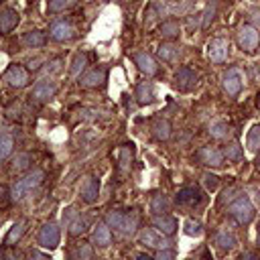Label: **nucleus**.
<instances>
[{"label":"nucleus","instance_id":"nucleus-29","mask_svg":"<svg viewBox=\"0 0 260 260\" xmlns=\"http://www.w3.org/2000/svg\"><path fill=\"white\" fill-rule=\"evenodd\" d=\"M223 154L228 156V160H232V162H240V160L244 158V148H242V144H240L238 140H232V142L225 146Z\"/></svg>","mask_w":260,"mask_h":260},{"label":"nucleus","instance_id":"nucleus-17","mask_svg":"<svg viewBox=\"0 0 260 260\" xmlns=\"http://www.w3.org/2000/svg\"><path fill=\"white\" fill-rule=\"evenodd\" d=\"M20 22V16L14 8H4L0 10V35H8L10 30L16 28V24Z\"/></svg>","mask_w":260,"mask_h":260},{"label":"nucleus","instance_id":"nucleus-3","mask_svg":"<svg viewBox=\"0 0 260 260\" xmlns=\"http://www.w3.org/2000/svg\"><path fill=\"white\" fill-rule=\"evenodd\" d=\"M238 45H240V49H244L248 53L256 51L258 45H260V32H258V28L254 24L240 26V30H238Z\"/></svg>","mask_w":260,"mask_h":260},{"label":"nucleus","instance_id":"nucleus-33","mask_svg":"<svg viewBox=\"0 0 260 260\" xmlns=\"http://www.w3.org/2000/svg\"><path fill=\"white\" fill-rule=\"evenodd\" d=\"M158 57L162 61H175L179 57V47H175L173 43H162L158 47Z\"/></svg>","mask_w":260,"mask_h":260},{"label":"nucleus","instance_id":"nucleus-28","mask_svg":"<svg viewBox=\"0 0 260 260\" xmlns=\"http://www.w3.org/2000/svg\"><path fill=\"white\" fill-rule=\"evenodd\" d=\"M230 132H232V128H230L228 122H213V124L209 126V136L215 138V140H223V138H228Z\"/></svg>","mask_w":260,"mask_h":260},{"label":"nucleus","instance_id":"nucleus-50","mask_svg":"<svg viewBox=\"0 0 260 260\" xmlns=\"http://www.w3.org/2000/svg\"><path fill=\"white\" fill-rule=\"evenodd\" d=\"M256 242H258V246H260V223H258V228H256Z\"/></svg>","mask_w":260,"mask_h":260},{"label":"nucleus","instance_id":"nucleus-5","mask_svg":"<svg viewBox=\"0 0 260 260\" xmlns=\"http://www.w3.org/2000/svg\"><path fill=\"white\" fill-rule=\"evenodd\" d=\"M173 81H175V87H177L179 91H191V89L197 85L199 77H197V73H195L191 67H187V65H181V67L175 71V77H173Z\"/></svg>","mask_w":260,"mask_h":260},{"label":"nucleus","instance_id":"nucleus-49","mask_svg":"<svg viewBox=\"0 0 260 260\" xmlns=\"http://www.w3.org/2000/svg\"><path fill=\"white\" fill-rule=\"evenodd\" d=\"M136 260H154V258H150L148 254H138V256H136Z\"/></svg>","mask_w":260,"mask_h":260},{"label":"nucleus","instance_id":"nucleus-39","mask_svg":"<svg viewBox=\"0 0 260 260\" xmlns=\"http://www.w3.org/2000/svg\"><path fill=\"white\" fill-rule=\"evenodd\" d=\"M12 146H14L12 136H2L0 138V158H6L12 152Z\"/></svg>","mask_w":260,"mask_h":260},{"label":"nucleus","instance_id":"nucleus-35","mask_svg":"<svg viewBox=\"0 0 260 260\" xmlns=\"http://www.w3.org/2000/svg\"><path fill=\"white\" fill-rule=\"evenodd\" d=\"M75 4H77V0H47V10L49 12H63Z\"/></svg>","mask_w":260,"mask_h":260},{"label":"nucleus","instance_id":"nucleus-4","mask_svg":"<svg viewBox=\"0 0 260 260\" xmlns=\"http://www.w3.org/2000/svg\"><path fill=\"white\" fill-rule=\"evenodd\" d=\"M39 246L41 248H57L59 246V240H61V232H59V225L55 221H47L43 223V228L39 230Z\"/></svg>","mask_w":260,"mask_h":260},{"label":"nucleus","instance_id":"nucleus-51","mask_svg":"<svg viewBox=\"0 0 260 260\" xmlns=\"http://www.w3.org/2000/svg\"><path fill=\"white\" fill-rule=\"evenodd\" d=\"M256 104H258V108H260V91H258V95H256Z\"/></svg>","mask_w":260,"mask_h":260},{"label":"nucleus","instance_id":"nucleus-25","mask_svg":"<svg viewBox=\"0 0 260 260\" xmlns=\"http://www.w3.org/2000/svg\"><path fill=\"white\" fill-rule=\"evenodd\" d=\"M150 211L152 215H162L169 211V199L162 195V193H154L152 199H150Z\"/></svg>","mask_w":260,"mask_h":260},{"label":"nucleus","instance_id":"nucleus-43","mask_svg":"<svg viewBox=\"0 0 260 260\" xmlns=\"http://www.w3.org/2000/svg\"><path fill=\"white\" fill-rule=\"evenodd\" d=\"M130 158H132V150L130 148H122L120 150V169H126Z\"/></svg>","mask_w":260,"mask_h":260},{"label":"nucleus","instance_id":"nucleus-7","mask_svg":"<svg viewBox=\"0 0 260 260\" xmlns=\"http://www.w3.org/2000/svg\"><path fill=\"white\" fill-rule=\"evenodd\" d=\"M49 37L53 41H57V43H65V41H71L75 37V28L67 20H55L49 26Z\"/></svg>","mask_w":260,"mask_h":260},{"label":"nucleus","instance_id":"nucleus-20","mask_svg":"<svg viewBox=\"0 0 260 260\" xmlns=\"http://www.w3.org/2000/svg\"><path fill=\"white\" fill-rule=\"evenodd\" d=\"M112 242V232H110V225L106 221L98 223L93 228V244L100 246V248H106L108 244Z\"/></svg>","mask_w":260,"mask_h":260},{"label":"nucleus","instance_id":"nucleus-10","mask_svg":"<svg viewBox=\"0 0 260 260\" xmlns=\"http://www.w3.org/2000/svg\"><path fill=\"white\" fill-rule=\"evenodd\" d=\"M228 49H230V43L225 39H213L209 41L207 45V59L211 63H223L228 59Z\"/></svg>","mask_w":260,"mask_h":260},{"label":"nucleus","instance_id":"nucleus-23","mask_svg":"<svg viewBox=\"0 0 260 260\" xmlns=\"http://www.w3.org/2000/svg\"><path fill=\"white\" fill-rule=\"evenodd\" d=\"M158 30H160V37H162V39L173 41V39L179 37L181 26H179V20H175V18H167V20L160 22V28H158Z\"/></svg>","mask_w":260,"mask_h":260},{"label":"nucleus","instance_id":"nucleus-44","mask_svg":"<svg viewBox=\"0 0 260 260\" xmlns=\"http://www.w3.org/2000/svg\"><path fill=\"white\" fill-rule=\"evenodd\" d=\"M154 260H175V252L171 248H165V250H158L156 252V258Z\"/></svg>","mask_w":260,"mask_h":260},{"label":"nucleus","instance_id":"nucleus-19","mask_svg":"<svg viewBox=\"0 0 260 260\" xmlns=\"http://www.w3.org/2000/svg\"><path fill=\"white\" fill-rule=\"evenodd\" d=\"M134 95H136V102L140 106H148V104L154 102V85L150 81H140L136 85V93Z\"/></svg>","mask_w":260,"mask_h":260},{"label":"nucleus","instance_id":"nucleus-16","mask_svg":"<svg viewBox=\"0 0 260 260\" xmlns=\"http://www.w3.org/2000/svg\"><path fill=\"white\" fill-rule=\"evenodd\" d=\"M98 197H100V179L89 175V177H85V181L81 185V199L85 203H95Z\"/></svg>","mask_w":260,"mask_h":260},{"label":"nucleus","instance_id":"nucleus-38","mask_svg":"<svg viewBox=\"0 0 260 260\" xmlns=\"http://www.w3.org/2000/svg\"><path fill=\"white\" fill-rule=\"evenodd\" d=\"M67 228H69V234H71V236H81V234L85 232V219L79 217V215H75L73 221H71Z\"/></svg>","mask_w":260,"mask_h":260},{"label":"nucleus","instance_id":"nucleus-30","mask_svg":"<svg viewBox=\"0 0 260 260\" xmlns=\"http://www.w3.org/2000/svg\"><path fill=\"white\" fill-rule=\"evenodd\" d=\"M124 219H126V213L120 211V209H112V211L106 213V223H108L110 228H114V230H120V232H122Z\"/></svg>","mask_w":260,"mask_h":260},{"label":"nucleus","instance_id":"nucleus-27","mask_svg":"<svg viewBox=\"0 0 260 260\" xmlns=\"http://www.w3.org/2000/svg\"><path fill=\"white\" fill-rule=\"evenodd\" d=\"M217 14V0H209L201 12V28H207Z\"/></svg>","mask_w":260,"mask_h":260},{"label":"nucleus","instance_id":"nucleus-36","mask_svg":"<svg viewBox=\"0 0 260 260\" xmlns=\"http://www.w3.org/2000/svg\"><path fill=\"white\" fill-rule=\"evenodd\" d=\"M85 65H87V55L85 53H77L73 57V61H71V75H79L81 69H85Z\"/></svg>","mask_w":260,"mask_h":260},{"label":"nucleus","instance_id":"nucleus-8","mask_svg":"<svg viewBox=\"0 0 260 260\" xmlns=\"http://www.w3.org/2000/svg\"><path fill=\"white\" fill-rule=\"evenodd\" d=\"M221 85L225 89L228 95L236 98L240 91H242V73L236 69V67H230L223 75H221Z\"/></svg>","mask_w":260,"mask_h":260},{"label":"nucleus","instance_id":"nucleus-2","mask_svg":"<svg viewBox=\"0 0 260 260\" xmlns=\"http://www.w3.org/2000/svg\"><path fill=\"white\" fill-rule=\"evenodd\" d=\"M228 213H230L238 223L246 225V223H250V221L254 219L256 209H254L252 201H250L246 195H240V197H236V199L228 205Z\"/></svg>","mask_w":260,"mask_h":260},{"label":"nucleus","instance_id":"nucleus-48","mask_svg":"<svg viewBox=\"0 0 260 260\" xmlns=\"http://www.w3.org/2000/svg\"><path fill=\"white\" fill-rule=\"evenodd\" d=\"M252 14H254V16H252V20H254V22L258 24V22H260V10H254Z\"/></svg>","mask_w":260,"mask_h":260},{"label":"nucleus","instance_id":"nucleus-21","mask_svg":"<svg viewBox=\"0 0 260 260\" xmlns=\"http://www.w3.org/2000/svg\"><path fill=\"white\" fill-rule=\"evenodd\" d=\"M22 43L28 47V49H37V47H43L47 43V35L39 28H32V30H26L22 35Z\"/></svg>","mask_w":260,"mask_h":260},{"label":"nucleus","instance_id":"nucleus-24","mask_svg":"<svg viewBox=\"0 0 260 260\" xmlns=\"http://www.w3.org/2000/svg\"><path fill=\"white\" fill-rule=\"evenodd\" d=\"M152 134H154L156 140H169L171 138V122L162 120V118H156L154 124H152Z\"/></svg>","mask_w":260,"mask_h":260},{"label":"nucleus","instance_id":"nucleus-37","mask_svg":"<svg viewBox=\"0 0 260 260\" xmlns=\"http://www.w3.org/2000/svg\"><path fill=\"white\" fill-rule=\"evenodd\" d=\"M136 225H138V213H136V211L126 213V219H124V228H122V232H124V234H132V232L136 230Z\"/></svg>","mask_w":260,"mask_h":260},{"label":"nucleus","instance_id":"nucleus-46","mask_svg":"<svg viewBox=\"0 0 260 260\" xmlns=\"http://www.w3.org/2000/svg\"><path fill=\"white\" fill-rule=\"evenodd\" d=\"M240 260H260V256H258L256 252H244V254L240 256Z\"/></svg>","mask_w":260,"mask_h":260},{"label":"nucleus","instance_id":"nucleus-14","mask_svg":"<svg viewBox=\"0 0 260 260\" xmlns=\"http://www.w3.org/2000/svg\"><path fill=\"white\" fill-rule=\"evenodd\" d=\"M140 242L144 246H150V248H156V250H165V248H171V242L165 240L160 234H156L152 228H144L140 232Z\"/></svg>","mask_w":260,"mask_h":260},{"label":"nucleus","instance_id":"nucleus-45","mask_svg":"<svg viewBox=\"0 0 260 260\" xmlns=\"http://www.w3.org/2000/svg\"><path fill=\"white\" fill-rule=\"evenodd\" d=\"M75 215H77V213H75V209H73V207H67V209H65V213H63V225H69V223L73 221L71 217H75Z\"/></svg>","mask_w":260,"mask_h":260},{"label":"nucleus","instance_id":"nucleus-13","mask_svg":"<svg viewBox=\"0 0 260 260\" xmlns=\"http://www.w3.org/2000/svg\"><path fill=\"white\" fill-rule=\"evenodd\" d=\"M4 81H6L10 87H24L26 81H28V75H26V71H24L22 65H16V63H14V65H10V67L6 69Z\"/></svg>","mask_w":260,"mask_h":260},{"label":"nucleus","instance_id":"nucleus-22","mask_svg":"<svg viewBox=\"0 0 260 260\" xmlns=\"http://www.w3.org/2000/svg\"><path fill=\"white\" fill-rule=\"evenodd\" d=\"M24 232H26V219H18L16 223H12L8 234H6V238H4V246H14L22 238Z\"/></svg>","mask_w":260,"mask_h":260},{"label":"nucleus","instance_id":"nucleus-9","mask_svg":"<svg viewBox=\"0 0 260 260\" xmlns=\"http://www.w3.org/2000/svg\"><path fill=\"white\" fill-rule=\"evenodd\" d=\"M55 93H57V83L53 79H41V81L35 83V87L30 91V98L35 102H49Z\"/></svg>","mask_w":260,"mask_h":260},{"label":"nucleus","instance_id":"nucleus-11","mask_svg":"<svg viewBox=\"0 0 260 260\" xmlns=\"http://www.w3.org/2000/svg\"><path fill=\"white\" fill-rule=\"evenodd\" d=\"M197 158H199L201 165L213 167V169L223 165V152L219 148H215V146H201L197 150Z\"/></svg>","mask_w":260,"mask_h":260},{"label":"nucleus","instance_id":"nucleus-31","mask_svg":"<svg viewBox=\"0 0 260 260\" xmlns=\"http://www.w3.org/2000/svg\"><path fill=\"white\" fill-rule=\"evenodd\" d=\"M69 260H91V246L87 242L77 244L71 252H69Z\"/></svg>","mask_w":260,"mask_h":260},{"label":"nucleus","instance_id":"nucleus-6","mask_svg":"<svg viewBox=\"0 0 260 260\" xmlns=\"http://www.w3.org/2000/svg\"><path fill=\"white\" fill-rule=\"evenodd\" d=\"M201 199H203V193H201V189H199L197 185H187V187L179 189L177 195H175V201H177L179 205H187V207L199 205Z\"/></svg>","mask_w":260,"mask_h":260},{"label":"nucleus","instance_id":"nucleus-32","mask_svg":"<svg viewBox=\"0 0 260 260\" xmlns=\"http://www.w3.org/2000/svg\"><path fill=\"white\" fill-rule=\"evenodd\" d=\"M246 146H248V150L258 152V148H260V124H254L250 128V132L246 136Z\"/></svg>","mask_w":260,"mask_h":260},{"label":"nucleus","instance_id":"nucleus-12","mask_svg":"<svg viewBox=\"0 0 260 260\" xmlns=\"http://www.w3.org/2000/svg\"><path fill=\"white\" fill-rule=\"evenodd\" d=\"M152 228H154L158 234H162V236H173V234L177 232V228H179V221H177L173 215H169V213L152 215Z\"/></svg>","mask_w":260,"mask_h":260},{"label":"nucleus","instance_id":"nucleus-34","mask_svg":"<svg viewBox=\"0 0 260 260\" xmlns=\"http://www.w3.org/2000/svg\"><path fill=\"white\" fill-rule=\"evenodd\" d=\"M183 232H185L187 236H191V238H199V236L203 234V225H201L199 219L189 217V219H185V223H183Z\"/></svg>","mask_w":260,"mask_h":260},{"label":"nucleus","instance_id":"nucleus-18","mask_svg":"<svg viewBox=\"0 0 260 260\" xmlns=\"http://www.w3.org/2000/svg\"><path fill=\"white\" fill-rule=\"evenodd\" d=\"M134 63L144 75H156V71H158V65H156L154 57L148 55V53H136L134 55Z\"/></svg>","mask_w":260,"mask_h":260},{"label":"nucleus","instance_id":"nucleus-47","mask_svg":"<svg viewBox=\"0 0 260 260\" xmlns=\"http://www.w3.org/2000/svg\"><path fill=\"white\" fill-rule=\"evenodd\" d=\"M30 260H49L45 254H41V252H37V250H32L30 252Z\"/></svg>","mask_w":260,"mask_h":260},{"label":"nucleus","instance_id":"nucleus-40","mask_svg":"<svg viewBox=\"0 0 260 260\" xmlns=\"http://www.w3.org/2000/svg\"><path fill=\"white\" fill-rule=\"evenodd\" d=\"M28 165H30V154H28V152L18 154L16 160H14V169H16V171H24V169H28Z\"/></svg>","mask_w":260,"mask_h":260},{"label":"nucleus","instance_id":"nucleus-26","mask_svg":"<svg viewBox=\"0 0 260 260\" xmlns=\"http://www.w3.org/2000/svg\"><path fill=\"white\" fill-rule=\"evenodd\" d=\"M215 244H217L223 252H228V250H232V248L236 246V236H234L232 232H228V230H219V232L215 234Z\"/></svg>","mask_w":260,"mask_h":260},{"label":"nucleus","instance_id":"nucleus-15","mask_svg":"<svg viewBox=\"0 0 260 260\" xmlns=\"http://www.w3.org/2000/svg\"><path fill=\"white\" fill-rule=\"evenodd\" d=\"M106 81V69L104 67H95L85 71L83 75H79V85L81 87H100Z\"/></svg>","mask_w":260,"mask_h":260},{"label":"nucleus","instance_id":"nucleus-42","mask_svg":"<svg viewBox=\"0 0 260 260\" xmlns=\"http://www.w3.org/2000/svg\"><path fill=\"white\" fill-rule=\"evenodd\" d=\"M234 195H236V189L234 187H230V189H225L221 195H219V205H225V203H232L234 201Z\"/></svg>","mask_w":260,"mask_h":260},{"label":"nucleus","instance_id":"nucleus-41","mask_svg":"<svg viewBox=\"0 0 260 260\" xmlns=\"http://www.w3.org/2000/svg\"><path fill=\"white\" fill-rule=\"evenodd\" d=\"M203 183H205V187H207L209 191H215L217 185H219V179H217L215 175H211V173H205V175H203Z\"/></svg>","mask_w":260,"mask_h":260},{"label":"nucleus","instance_id":"nucleus-1","mask_svg":"<svg viewBox=\"0 0 260 260\" xmlns=\"http://www.w3.org/2000/svg\"><path fill=\"white\" fill-rule=\"evenodd\" d=\"M43 179H45V171H41V169H35L32 173H28V175H24L22 179H18V181L12 185V189H10L12 201H20L28 191H32L35 187H39V185L43 183Z\"/></svg>","mask_w":260,"mask_h":260},{"label":"nucleus","instance_id":"nucleus-52","mask_svg":"<svg viewBox=\"0 0 260 260\" xmlns=\"http://www.w3.org/2000/svg\"><path fill=\"white\" fill-rule=\"evenodd\" d=\"M2 195H4V189H2V187H0V197H2Z\"/></svg>","mask_w":260,"mask_h":260}]
</instances>
